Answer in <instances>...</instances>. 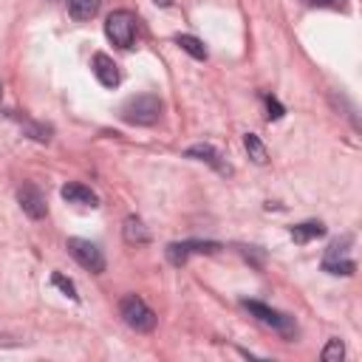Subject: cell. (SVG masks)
Here are the masks:
<instances>
[{"label": "cell", "mask_w": 362, "mask_h": 362, "mask_svg": "<svg viewBox=\"0 0 362 362\" xmlns=\"http://www.w3.org/2000/svg\"><path fill=\"white\" fill-rule=\"evenodd\" d=\"M354 246V235H339L328 243V249L322 252V272L328 274H354L356 272V260L351 255Z\"/></svg>", "instance_id": "7a4b0ae2"}, {"label": "cell", "mask_w": 362, "mask_h": 362, "mask_svg": "<svg viewBox=\"0 0 362 362\" xmlns=\"http://www.w3.org/2000/svg\"><path fill=\"white\" fill-rule=\"evenodd\" d=\"M124 240H127V243H147V240H150V232H147V226L141 223V218L130 215V218L124 221Z\"/></svg>", "instance_id": "5bb4252c"}, {"label": "cell", "mask_w": 362, "mask_h": 362, "mask_svg": "<svg viewBox=\"0 0 362 362\" xmlns=\"http://www.w3.org/2000/svg\"><path fill=\"white\" fill-rule=\"evenodd\" d=\"M0 99H3V85H0Z\"/></svg>", "instance_id": "7402d4cb"}, {"label": "cell", "mask_w": 362, "mask_h": 362, "mask_svg": "<svg viewBox=\"0 0 362 362\" xmlns=\"http://www.w3.org/2000/svg\"><path fill=\"white\" fill-rule=\"evenodd\" d=\"M153 3H156V6H170L173 0H153Z\"/></svg>", "instance_id": "44dd1931"}, {"label": "cell", "mask_w": 362, "mask_h": 362, "mask_svg": "<svg viewBox=\"0 0 362 362\" xmlns=\"http://www.w3.org/2000/svg\"><path fill=\"white\" fill-rule=\"evenodd\" d=\"M184 156L187 158H195V161H204V164H209L215 173H221V175H232V167L223 161V156L212 147V144H192V147H187L184 150Z\"/></svg>", "instance_id": "9c48e42d"}, {"label": "cell", "mask_w": 362, "mask_h": 362, "mask_svg": "<svg viewBox=\"0 0 362 362\" xmlns=\"http://www.w3.org/2000/svg\"><path fill=\"white\" fill-rule=\"evenodd\" d=\"M240 305H243L257 322L269 325V328L277 331L280 337H286V339H294V337H297V322H294V317H288V314H283V311H277V308H272V305H266V303H260V300H240Z\"/></svg>", "instance_id": "3957f363"}, {"label": "cell", "mask_w": 362, "mask_h": 362, "mask_svg": "<svg viewBox=\"0 0 362 362\" xmlns=\"http://www.w3.org/2000/svg\"><path fill=\"white\" fill-rule=\"evenodd\" d=\"M263 102H266V110H269V113H266V119H269V122H277V119H283L286 107H283V105H280L274 96H269V93H266V96H263Z\"/></svg>", "instance_id": "d6986e66"}, {"label": "cell", "mask_w": 362, "mask_h": 362, "mask_svg": "<svg viewBox=\"0 0 362 362\" xmlns=\"http://www.w3.org/2000/svg\"><path fill=\"white\" fill-rule=\"evenodd\" d=\"M62 198L68 201V204H79V206H96L99 204V198H96V192L90 189V187H85V184H65L62 189Z\"/></svg>", "instance_id": "8fae6325"}, {"label": "cell", "mask_w": 362, "mask_h": 362, "mask_svg": "<svg viewBox=\"0 0 362 362\" xmlns=\"http://www.w3.org/2000/svg\"><path fill=\"white\" fill-rule=\"evenodd\" d=\"M51 283H54V286H57V288H59L65 297H71V300H79V294H76V286H74V283H71L65 274L54 272V274H51Z\"/></svg>", "instance_id": "ac0fdd59"}, {"label": "cell", "mask_w": 362, "mask_h": 362, "mask_svg": "<svg viewBox=\"0 0 362 362\" xmlns=\"http://www.w3.org/2000/svg\"><path fill=\"white\" fill-rule=\"evenodd\" d=\"M322 362H339L342 356H345V345H342V339H328V345L322 348Z\"/></svg>", "instance_id": "e0dca14e"}, {"label": "cell", "mask_w": 362, "mask_h": 362, "mask_svg": "<svg viewBox=\"0 0 362 362\" xmlns=\"http://www.w3.org/2000/svg\"><path fill=\"white\" fill-rule=\"evenodd\" d=\"M175 45H181V51H187L192 59H206V48L198 37L192 34H175Z\"/></svg>", "instance_id": "9a60e30c"}, {"label": "cell", "mask_w": 362, "mask_h": 362, "mask_svg": "<svg viewBox=\"0 0 362 362\" xmlns=\"http://www.w3.org/2000/svg\"><path fill=\"white\" fill-rule=\"evenodd\" d=\"M90 68H93V76L105 85V88H116L119 82H122V74H119V65L107 57V54H93V59H90Z\"/></svg>", "instance_id": "30bf717a"}, {"label": "cell", "mask_w": 362, "mask_h": 362, "mask_svg": "<svg viewBox=\"0 0 362 362\" xmlns=\"http://www.w3.org/2000/svg\"><path fill=\"white\" fill-rule=\"evenodd\" d=\"M288 232H291L294 243H308V240L325 235V223L322 221H303V223H294Z\"/></svg>", "instance_id": "7c38bea8"}, {"label": "cell", "mask_w": 362, "mask_h": 362, "mask_svg": "<svg viewBox=\"0 0 362 362\" xmlns=\"http://www.w3.org/2000/svg\"><path fill=\"white\" fill-rule=\"evenodd\" d=\"M17 201H20L23 212H25L31 221H40V218H45V215H48L45 195H42V189H40L37 184H31V181H25V184L17 189Z\"/></svg>", "instance_id": "ba28073f"}, {"label": "cell", "mask_w": 362, "mask_h": 362, "mask_svg": "<svg viewBox=\"0 0 362 362\" xmlns=\"http://www.w3.org/2000/svg\"><path fill=\"white\" fill-rule=\"evenodd\" d=\"M105 34H107V40L113 45L130 48L133 45V37H136V17H133V11H127V8L110 11L107 20H105Z\"/></svg>", "instance_id": "5b68a950"}, {"label": "cell", "mask_w": 362, "mask_h": 362, "mask_svg": "<svg viewBox=\"0 0 362 362\" xmlns=\"http://www.w3.org/2000/svg\"><path fill=\"white\" fill-rule=\"evenodd\" d=\"M68 3V14L76 20V23H85L90 17H96L102 0H65Z\"/></svg>", "instance_id": "4fadbf2b"}, {"label": "cell", "mask_w": 362, "mask_h": 362, "mask_svg": "<svg viewBox=\"0 0 362 362\" xmlns=\"http://www.w3.org/2000/svg\"><path fill=\"white\" fill-rule=\"evenodd\" d=\"M119 314H122L124 325L133 328V331H139V334H150V331L156 328V314H153V308H150L139 294H127V297H122V303H119Z\"/></svg>", "instance_id": "277c9868"}, {"label": "cell", "mask_w": 362, "mask_h": 362, "mask_svg": "<svg viewBox=\"0 0 362 362\" xmlns=\"http://www.w3.org/2000/svg\"><path fill=\"white\" fill-rule=\"evenodd\" d=\"M68 252H71V257L82 269H88L93 274H102L105 272V255H102V249L96 243H90L85 238H68Z\"/></svg>", "instance_id": "8992f818"}, {"label": "cell", "mask_w": 362, "mask_h": 362, "mask_svg": "<svg viewBox=\"0 0 362 362\" xmlns=\"http://www.w3.org/2000/svg\"><path fill=\"white\" fill-rule=\"evenodd\" d=\"M218 249H221V243H215V240H178V243L167 246V260L173 266H184L189 260V255H209Z\"/></svg>", "instance_id": "52a82bcc"}, {"label": "cell", "mask_w": 362, "mask_h": 362, "mask_svg": "<svg viewBox=\"0 0 362 362\" xmlns=\"http://www.w3.org/2000/svg\"><path fill=\"white\" fill-rule=\"evenodd\" d=\"M164 105L156 93H139V96H130L124 105H122V122L127 124H139V127H147V124H156L158 116H161Z\"/></svg>", "instance_id": "6da1fadb"}, {"label": "cell", "mask_w": 362, "mask_h": 362, "mask_svg": "<svg viewBox=\"0 0 362 362\" xmlns=\"http://www.w3.org/2000/svg\"><path fill=\"white\" fill-rule=\"evenodd\" d=\"M243 147H246V153H249V158H252L255 164H266V161H269V153H266L263 141H260L255 133H246V136H243Z\"/></svg>", "instance_id": "2e32d148"}, {"label": "cell", "mask_w": 362, "mask_h": 362, "mask_svg": "<svg viewBox=\"0 0 362 362\" xmlns=\"http://www.w3.org/2000/svg\"><path fill=\"white\" fill-rule=\"evenodd\" d=\"M308 6H317V8H342L345 0H305Z\"/></svg>", "instance_id": "ffe728a7"}]
</instances>
